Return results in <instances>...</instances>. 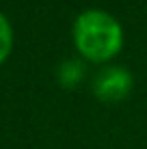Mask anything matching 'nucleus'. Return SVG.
<instances>
[{
	"instance_id": "2",
	"label": "nucleus",
	"mask_w": 147,
	"mask_h": 149,
	"mask_svg": "<svg viewBox=\"0 0 147 149\" xmlns=\"http://www.w3.org/2000/svg\"><path fill=\"white\" fill-rule=\"evenodd\" d=\"M132 76L123 67H106L93 80V93L104 102H119L132 91Z\"/></svg>"
},
{
	"instance_id": "1",
	"label": "nucleus",
	"mask_w": 147,
	"mask_h": 149,
	"mask_svg": "<svg viewBox=\"0 0 147 149\" xmlns=\"http://www.w3.org/2000/svg\"><path fill=\"white\" fill-rule=\"evenodd\" d=\"M74 43L80 56L91 63H104L119 54L123 45V30L113 15L89 9L74 22Z\"/></svg>"
},
{
	"instance_id": "3",
	"label": "nucleus",
	"mask_w": 147,
	"mask_h": 149,
	"mask_svg": "<svg viewBox=\"0 0 147 149\" xmlns=\"http://www.w3.org/2000/svg\"><path fill=\"white\" fill-rule=\"evenodd\" d=\"M11 45H13V33H11V26H9L7 17L0 13V63L9 56L11 52Z\"/></svg>"
},
{
	"instance_id": "4",
	"label": "nucleus",
	"mask_w": 147,
	"mask_h": 149,
	"mask_svg": "<svg viewBox=\"0 0 147 149\" xmlns=\"http://www.w3.org/2000/svg\"><path fill=\"white\" fill-rule=\"evenodd\" d=\"M80 78H82V65H80L78 61H67V63L63 65V69H61V82H63L65 86H72Z\"/></svg>"
}]
</instances>
